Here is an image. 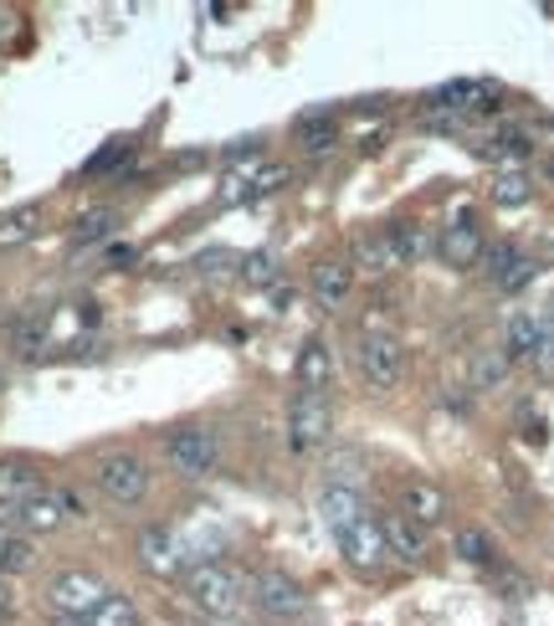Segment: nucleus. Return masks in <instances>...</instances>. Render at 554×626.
<instances>
[{
	"instance_id": "nucleus-1",
	"label": "nucleus",
	"mask_w": 554,
	"mask_h": 626,
	"mask_svg": "<svg viewBox=\"0 0 554 626\" xmlns=\"http://www.w3.org/2000/svg\"><path fill=\"white\" fill-rule=\"evenodd\" d=\"M185 596H191L195 612H206L210 622H231V616L247 606V581H241L231 565H191L185 570Z\"/></svg>"
},
{
	"instance_id": "nucleus-2",
	"label": "nucleus",
	"mask_w": 554,
	"mask_h": 626,
	"mask_svg": "<svg viewBox=\"0 0 554 626\" xmlns=\"http://www.w3.org/2000/svg\"><path fill=\"white\" fill-rule=\"evenodd\" d=\"M93 483H98V493H104L108 504H123V508H134L150 498V463L139 457V452H104V457H93Z\"/></svg>"
},
{
	"instance_id": "nucleus-3",
	"label": "nucleus",
	"mask_w": 554,
	"mask_h": 626,
	"mask_svg": "<svg viewBox=\"0 0 554 626\" xmlns=\"http://www.w3.org/2000/svg\"><path fill=\"white\" fill-rule=\"evenodd\" d=\"M329 436H334L329 396H324V390H298V396L287 401V447L308 457V452L329 447Z\"/></svg>"
},
{
	"instance_id": "nucleus-4",
	"label": "nucleus",
	"mask_w": 554,
	"mask_h": 626,
	"mask_svg": "<svg viewBox=\"0 0 554 626\" xmlns=\"http://www.w3.org/2000/svg\"><path fill=\"white\" fill-rule=\"evenodd\" d=\"M165 457L181 477L200 483V477H210L221 467V436L210 432V427H175L165 436Z\"/></svg>"
},
{
	"instance_id": "nucleus-5",
	"label": "nucleus",
	"mask_w": 554,
	"mask_h": 626,
	"mask_svg": "<svg viewBox=\"0 0 554 626\" xmlns=\"http://www.w3.org/2000/svg\"><path fill=\"white\" fill-rule=\"evenodd\" d=\"M108 585L93 575V570H57L52 585H46V606L62 616V622H88L98 606H104Z\"/></svg>"
},
{
	"instance_id": "nucleus-6",
	"label": "nucleus",
	"mask_w": 554,
	"mask_h": 626,
	"mask_svg": "<svg viewBox=\"0 0 554 626\" xmlns=\"http://www.w3.org/2000/svg\"><path fill=\"white\" fill-rule=\"evenodd\" d=\"M498 98H503V88H498L493 77H452V83H436L432 93H426V104L436 108V114H478V108H498Z\"/></svg>"
},
{
	"instance_id": "nucleus-7",
	"label": "nucleus",
	"mask_w": 554,
	"mask_h": 626,
	"mask_svg": "<svg viewBox=\"0 0 554 626\" xmlns=\"http://www.w3.org/2000/svg\"><path fill=\"white\" fill-rule=\"evenodd\" d=\"M339 554L349 560V570H360V575H374V570H385L390 550H385V529H380V519H355L349 529H339Z\"/></svg>"
},
{
	"instance_id": "nucleus-8",
	"label": "nucleus",
	"mask_w": 554,
	"mask_h": 626,
	"mask_svg": "<svg viewBox=\"0 0 554 626\" xmlns=\"http://www.w3.org/2000/svg\"><path fill=\"white\" fill-rule=\"evenodd\" d=\"M247 591H252L257 606H262L268 616H278V622H293V616L308 612V591H303L287 570H262Z\"/></svg>"
},
{
	"instance_id": "nucleus-9",
	"label": "nucleus",
	"mask_w": 554,
	"mask_h": 626,
	"mask_svg": "<svg viewBox=\"0 0 554 626\" xmlns=\"http://www.w3.org/2000/svg\"><path fill=\"white\" fill-rule=\"evenodd\" d=\"M134 554H139V565L150 570V575H160V581H170V575H185V550H181V539H175V529H165V524L139 529Z\"/></svg>"
},
{
	"instance_id": "nucleus-10",
	"label": "nucleus",
	"mask_w": 554,
	"mask_h": 626,
	"mask_svg": "<svg viewBox=\"0 0 554 626\" xmlns=\"http://www.w3.org/2000/svg\"><path fill=\"white\" fill-rule=\"evenodd\" d=\"M360 375L370 390H395L405 380V349L401 339H360Z\"/></svg>"
},
{
	"instance_id": "nucleus-11",
	"label": "nucleus",
	"mask_w": 554,
	"mask_h": 626,
	"mask_svg": "<svg viewBox=\"0 0 554 626\" xmlns=\"http://www.w3.org/2000/svg\"><path fill=\"white\" fill-rule=\"evenodd\" d=\"M83 508H77L73 493H36V498H26V504L15 508V524L26 529V535H52V529H62L67 519H77Z\"/></svg>"
},
{
	"instance_id": "nucleus-12",
	"label": "nucleus",
	"mask_w": 554,
	"mask_h": 626,
	"mask_svg": "<svg viewBox=\"0 0 554 626\" xmlns=\"http://www.w3.org/2000/svg\"><path fill=\"white\" fill-rule=\"evenodd\" d=\"M482 247H488V241H482V226L472 222V216H457L447 231H436V247H432V252L442 257L447 268H463V272H467V268H478Z\"/></svg>"
},
{
	"instance_id": "nucleus-13",
	"label": "nucleus",
	"mask_w": 554,
	"mask_h": 626,
	"mask_svg": "<svg viewBox=\"0 0 554 626\" xmlns=\"http://www.w3.org/2000/svg\"><path fill=\"white\" fill-rule=\"evenodd\" d=\"M401 514L411 524H442L447 519V493L436 488V483H426V477H405L401 483Z\"/></svg>"
},
{
	"instance_id": "nucleus-14",
	"label": "nucleus",
	"mask_w": 554,
	"mask_h": 626,
	"mask_svg": "<svg viewBox=\"0 0 554 626\" xmlns=\"http://www.w3.org/2000/svg\"><path fill=\"white\" fill-rule=\"evenodd\" d=\"M293 139H298V150L308 154V160H324V154H334V144H339V123H334L329 108H308V114L293 119Z\"/></svg>"
},
{
	"instance_id": "nucleus-15",
	"label": "nucleus",
	"mask_w": 554,
	"mask_h": 626,
	"mask_svg": "<svg viewBox=\"0 0 554 626\" xmlns=\"http://www.w3.org/2000/svg\"><path fill=\"white\" fill-rule=\"evenodd\" d=\"M365 514H370V508H365L360 488H345V483H324V488H318V519L329 524L334 535L349 529L355 519H365Z\"/></svg>"
},
{
	"instance_id": "nucleus-16",
	"label": "nucleus",
	"mask_w": 554,
	"mask_h": 626,
	"mask_svg": "<svg viewBox=\"0 0 554 626\" xmlns=\"http://www.w3.org/2000/svg\"><path fill=\"white\" fill-rule=\"evenodd\" d=\"M355 299V268L349 262H318L314 268V303L324 313H339Z\"/></svg>"
},
{
	"instance_id": "nucleus-17",
	"label": "nucleus",
	"mask_w": 554,
	"mask_h": 626,
	"mask_svg": "<svg viewBox=\"0 0 554 626\" xmlns=\"http://www.w3.org/2000/svg\"><path fill=\"white\" fill-rule=\"evenodd\" d=\"M380 529H385V550L395 554L401 565H426V529H421V524H411L405 514H385Z\"/></svg>"
},
{
	"instance_id": "nucleus-18",
	"label": "nucleus",
	"mask_w": 554,
	"mask_h": 626,
	"mask_svg": "<svg viewBox=\"0 0 554 626\" xmlns=\"http://www.w3.org/2000/svg\"><path fill=\"white\" fill-rule=\"evenodd\" d=\"M385 241H390V252H395V262H401V268H416L421 257H432V247H436L432 231H426L421 222H411V216H405V222H390L385 226Z\"/></svg>"
},
{
	"instance_id": "nucleus-19",
	"label": "nucleus",
	"mask_w": 554,
	"mask_h": 626,
	"mask_svg": "<svg viewBox=\"0 0 554 626\" xmlns=\"http://www.w3.org/2000/svg\"><path fill=\"white\" fill-rule=\"evenodd\" d=\"M36 493H42L36 463H26V457H0V504L21 508L26 498H36Z\"/></svg>"
},
{
	"instance_id": "nucleus-20",
	"label": "nucleus",
	"mask_w": 554,
	"mask_h": 626,
	"mask_svg": "<svg viewBox=\"0 0 554 626\" xmlns=\"http://www.w3.org/2000/svg\"><path fill=\"white\" fill-rule=\"evenodd\" d=\"M349 257H355V268H360L365 278L401 272V262H395V252H390V241H385V226H380V231H360V237H355V247H349Z\"/></svg>"
},
{
	"instance_id": "nucleus-21",
	"label": "nucleus",
	"mask_w": 554,
	"mask_h": 626,
	"mask_svg": "<svg viewBox=\"0 0 554 626\" xmlns=\"http://www.w3.org/2000/svg\"><path fill=\"white\" fill-rule=\"evenodd\" d=\"M452 550H457V560H463V565L498 570V544L488 539V529H478V524H463V529L452 535Z\"/></svg>"
},
{
	"instance_id": "nucleus-22",
	"label": "nucleus",
	"mask_w": 554,
	"mask_h": 626,
	"mask_svg": "<svg viewBox=\"0 0 554 626\" xmlns=\"http://www.w3.org/2000/svg\"><path fill=\"white\" fill-rule=\"evenodd\" d=\"M298 390H324L334 380V355H329V344L324 339H308L298 349Z\"/></svg>"
},
{
	"instance_id": "nucleus-23",
	"label": "nucleus",
	"mask_w": 554,
	"mask_h": 626,
	"mask_svg": "<svg viewBox=\"0 0 554 626\" xmlns=\"http://www.w3.org/2000/svg\"><path fill=\"white\" fill-rule=\"evenodd\" d=\"M42 222H46V211L36 206V201L6 211V216H0V247H21V241L42 237Z\"/></svg>"
},
{
	"instance_id": "nucleus-24",
	"label": "nucleus",
	"mask_w": 554,
	"mask_h": 626,
	"mask_svg": "<svg viewBox=\"0 0 554 626\" xmlns=\"http://www.w3.org/2000/svg\"><path fill=\"white\" fill-rule=\"evenodd\" d=\"M509 370H513V359L503 355V349H478V355H472V365H467V375H472V390H503Z\"/></svg>"
},
{
	"instance_id": "nucleus-25",
	"label": "nucleus",
	"mask_w": 554,
	"mask_h": 626,
	"mask_svg": "<svg viewBox=\"0 0 554 626\" xmlns=\"http://www.w3.org/2000/svg\"><path fill=\"white\" fill-rule=\"evenodd\" d=\"M31 565H36V544L0 524V575H21V570H31Z\"/></svg>"
},
{
	"instance_id": "nucleus-26",
	"label": "nucleus",
	"mask_w": 554,
	"mask_h": 626,
	"mask_svg": "<svg viewBox=\"0 0 554 626\" xmlns=\"http://www.w3.org/2000/svg\"><path fill=\"white\" fill-rule=\"evenodd\" d=\"M113 231H119V211L98 206V211H88V216H77V226H73V247H93V241H108Z\"/></svg>"
},
{
	"instance_id": "nucleus-27",
	"label": "nucleus",
	"mask_w": 554,
	"mask_h": 626,
	"mask_svg": "<svg viewBox=\"0 0 554 626\" xmlns=\"http://www.w3.org/2000/svg\"><path fill=\"white\" fill-rule=\"evenodd\" d=\"M534 344H540V319H534V313H513V319H509V339H503V355L524 359V365H529Z\"/></svg>"
},
{
	"instance_id": "nucleus-28",
	"label": "nucleus",
	"mask_w": 554,
	"mask_h": 626,
	"mask_svg": "<svg viewBox=\"0 0 554 626\" xmlns=\"http://www.w3.org/2000/svg\"><path fill=\"white\" fill-rule=\"evenodd\" d=\"M534 201V175H524V170H503V175L493 180V206L513 211V206H529Z\"/></svg>"
},
{
	"instance_id": "nucleus-29",
	"label": "nucleus",
	"mask_w": 554,
	"mask_h": 626,
	"mask_svg": "<svg viewBox=\"0 0 554 626\" xmlns=\"http://www.w3.org/2000/svg\"><path fill=\"white\" fill-rule=\"evenodd\" d=\"M519 257H524V252H519L513 241H488V247H482V257H478V272L498 288L513 272V262H519Z\"/></svg>"
},
{
	"instance_id": "nucleus-30",
	"label": "nucleus",
	"mask_w": 554,
	"mask_h": 626,
	"mask_svg": "<svg viewBox=\"0 0 554 626\" xmlns=\"http://www.w3.org/2000/svg\"><path fill=\"white\" fill-rule=\"evenodd\" d=\"M482 154H488V160H498V164H509V170H519V164L534 154V144H529V134H519V129H503V134H498Z\"/></svg>"
},
{
	"instance_id": "nucleus-31",
	"label": "nucleus",
	"mask_w": 554,
	"mask_h": 626,
	"mask_svg": "<svg viewBox=\"0 0 554 626\" xmlns=\"http://www.w3.org/2000/svg\"><path fill=\"white\" fill-rule=\"evenodd\" d=\"M83 626H144V622H139V606H134V601H129V596H113V591H108L104 606H98V612H93Z\"/></svg>"
},
{
	"instance_id": "nucleus-32",
	"label": "nucleus",
	"mask_w": 554,
	"mask_h": 626,
	"mask_svg": "<svg viewBox=\"0 0 554 626\" xmlns=\"http://www.w3.org/2000/svg\"><path fill=\"white\" fill-rule=\"evenodd\" d=\"M241 283L278 288V283H283V268H278V257H272V252H247V257H241Z\"/></svg>"
},
{
	"instance_id": "nucleus-33",
	"label": "nucleus",
	"mask_w": 554,
	"mask_h": 626,
	"mask_svg": "<svg viewBox=\"0 0 554 626\" xmlns=\"http://www.w3.org/2000/svg\"><path fill=\"white\" fill-rule=\"evenodd\" d=\"M129 154H134V144H129V139H108L104 150H98L88 164H83V175H108V170H119Z\"/></svg>"
},
{
	"instance_id": "nucleus-34",
	"label": "nucleus",
	"mask_w": 554,
	"mask_h": 626,
	"mask_svg": "<svg viewBox=\"0 0 554 626\" xmlns=\"http://www.w3.org/2000/svg\"><path fill=\"white\" fill-rule=\"evenodd\" d=\"M529 365H534L540 375H554V313L550 319H540V344H534Z\"/></svg>"
},
{
	"instance_id": "nucleus-35",
	"label": "nucleus",
	"mask_w": 554,
	"mask_h": 626,
	"mask_svg": "<svg viewBox=\"0 0 554 626\" xmlns=\"http://www.w3.org/2000/svg\"><path fill=\"white\" fill-rule=\"evenodd\" d=\"M534 272H540V268H534L529 257H519V262H513V272H509V278H503V283H498V288H503V293H519V288H529V283H534Z\"/></svg>"
},
{
	"instance_id": "nucleus-36",
	"label": "nucleus",
	"mask_w": 554,
	"mask_h": 626,
	"mask_svg": "<svg viewBox=\"0 0 554 626\" xmlns=\"http://www.w3.org/2000/svg\"><path fill=\"white\" fill-rule=\"evenodd\" d=\"M216 262H231V252H221V247H216V252H200V257H195V268H206V272H216Z\"/></svg>"
},
{
	"instance_id": "nucleus-37",
	"label": "nucleus",
	"mask_w": 554,
	"mask_h": 626,
	"mask_svg": "<svg viewBox=\"0 0 554 626\" xmlns=\"http://www.w3.org/2000/svg\"><path fill=\"white\" fill-rule=\"evenodd\" d=\"M11 606H15V591H11V581L0 575V612H11Z\"/></svg>"
},
{
	"instance_id": "nucleus-38",
	"label": "nucleus",
	"mask_w": 554,
	"mask_h": 626,
	"mask_svg": "<svg viewBox=\"0 0 554 626\" xmlns=\"http://www.w3.org/2000/svg\"><path fill=\"white\" fill-rule=\"evenodd\" d=\"M185 626H221V622H185Z\"/></svg>"
},
{
	"instance_id": "nucleus-39",
	"label": "nucleus",
	"mask_w": 554,
	"mask_h": 626,
	"mask_svg": "<svg viewBox=\"0 0 554 626\" xmlns=\"http://www.w3.org/2000/svg\"><path fill=\"white\" fill-rule=\"evenodd\" d=\"M0 390H6V365H0Z\"/></svg>"
},
{
	"instance_id": "nucleus-40",
	"label": "nucleus",
	"mask_w": 554,
	"mask_h": 626,
	"mask_svg": "<svg viewBox=\"0 0 554 626\" xmlns=\"http://www.w3.org/2000/svg\"><path fill=\"white\" fill-rule=\"evenodd\" d=\"M52 626H77V622H62V616H57V622H52Z\"/></svg>"
}]
</instances>
